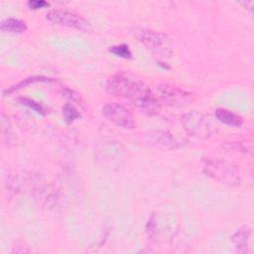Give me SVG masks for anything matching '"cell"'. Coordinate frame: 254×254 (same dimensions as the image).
Instances as JSON below:
<instances>
[{
    "instance_id": "8fae6325",
    "label": "cell",
    "mask_w": 254,
    "mask_h": 254,
    "mask_svg": "<svg viewBox=\"0 0 254 254\" xmlns=\"http://www.w3.org/2000/svg\"><path fill=\"white\" fill-rule=\"evenodd\" d=\"M0 29L5 33L22 34L27 30V24L25 21L16 18H7L0 24Z\"/></svg>"
},
{
    "instance_id": "52a82bcc",
    "label": "cell",
    "mask_w": 254,
    "mask_h": 254,
    "mask_svg": "<svg viewBox=\"0 0 254 254\" xmlns=\"http://www.w3.org/2000/svg\"><path fill=\"white\" fill-rule=\"evenodd\" d=\"M159 101L170 105H183L191 100V94L178 86L162 83L156 88V94Z\"/></svg>"
},
{
    "instance_id": "6da1fadb",
    "label": "cell",
    "mask_w": 254,
    "mask_h": 254,
    "mask_svg": "<svg viewBox=\"0 0 254 254\" xmlns=\"http://www.w3.org/2000/svg\"><path fill=\"white\" fill-rule=\"evenodd\" d=\"M108 93L130 100L138 109L149 115L160 109V101L149 86L130 73L118 72L110 76L105 84Z\"/></svg>"
},
{
    "instance_id": "9c48e42d",
    "label": "cell",
    "mask_w": 254,
    "mask_h": 254,
    "mask_svg": "<svg viewBox=\"0 0 254 254\" xmlns=\"http://www.w3.org/2000/svg\"><path fill=\"white\" fill-rule=\"evenodd\" d=\"M252 229L248 225H243L232 235V242L235 244L238 253H247L249 251V239Z\"/></svg>"
},
{
    "instance_id": "30bf717a",
    "label": "cell",
    "mask_w": 254,
    "mask_h": 254,
    "mask_svg": "<svg viewBox=\"0 0 254 254\" xmlns=\"http://www.w3.org/2000/svg\"><path fill=\"white\" fill-rule=\"evenodd\" d=\"M215 117L220 122L234 127H240L244 121L240 115L225 108H217L215 110Z\"/></svg>"
},
{
    "instance_id": "4fadbf2b",
    "label": "cell",
    "mask_w": 254,
    "mask_h": 254,
    "mask_svg": "<svg viewBox=\"0 0 254 254\" xmlns=\"http://www.w3.org/2000/svg\"><path fill=\"white\" fill-rule=\"evenodd\" d=\"M1 131H2L3 139L6 140L7 145L10 146L12 143L15 142V135L13 133L10 121L4 115V113L1 114Z\"/></svg>"
},
{
    "instance_id": "3957f363",
    "label": "cell",
    "mask_w": 254,
    "mask_h": 254,
    "mask_svg": "<svg viewBox=\"0 0 254 254\" xmlns=\"http://www.w3.org/2000/svg\"><path fill=\"white\" fill-rule=\"evenodd\" d=\"M133 35L154 56L160 59H168L172 56V42L166 34L152 29L136 28Z\"/></svg>"
},
{
    "instance_id": "7c38bea8",
    "label": "cell",
    "mask_w": 254,
    "mask_h": 254,
    "mask_svg": "<svg viewBox=\"0 0 254 254\" xmlns=\"http://www.w3.org/2000/svg\"><path fill=\"white\" fill-rule=\"evenodd\" d=\"M223 148L226 150H231L233 152L252 154L253 153V143L252 140H242L238 142L226 143Z\"/></svg>"
},
{
    "instance_id": "5bb4252c",
    "label": "cell",
    "mask_w": 254,
    "mask_h": 254,
    "mask_svg": "<svg viewBox=\"0 0 254 254\" xmlns=\"http://www.w3.org/2000/svg\"><path fill=\"white\" fill-rule=\"evenodd\" d=\"M50 78L48 77H45V76H33V77H29V78H26L20 82H18L17 84L7 88L4 90V94H10L12 92H14L15 90H18V89H21L23 87H26L27 85L31 84V83H34V82H41V81H49Z\"/></svg>"
},
{
    "instance_id": "ba28073f",
    "label": "cell",
    "mask_w": 254,
    "mask_h": 254,
    "mask_svg": "<svg viewBox=\"0 0 254 254\" xmlns=\"http://www.w3.org/2000/svg\"><path fill=\"white\" fill-rule=\"evenodd\" d=\"M149 145L160 150H176L184 145V141L169 131H150L145 134Z\"/></svg>"
},
{
    "instance_id": "7a4b0ae2",
    "label": "cell",
    "mask_w": 254,
    "mask_h": 254,
    "mask_svg": "<svg viewBox=\"0 0 254 254\" xmlns=\"http://www.w3.org/2000/svg\"><path fill=\"white\" fill-rule=\"evenodd\" d=\"M202 171L207 177L222 185L235 188L241 184L239 168L231 162L219 158H204Z\"/></svg>"
},
{
    "instance_id": "2e32d148",
    "label": "cell",
    "mask_w": 254,
    "mask_h": 254,
    "mask_svg": "<svg viewBox=\"0 0 254 254\" xmlns=\"http://www.w3.org/2000/svg\"><path fill=\"white\" fill-rule=\"evenodd\" d=\"M109 52L112 53L113 55H115L119 58H123V59H130L132 57V53H131L129 47L125 44L112 46V47H110Z\"/></svg>"
},
{
    "instance_id": "ac0fdd59",
    "label": "cell",
    "mask_w": 254,
    "mask_h": 254,
    "mask_svg": "<svg viewBox=\"0 0 254 254\" xmlns=\"http://www.w3.org/2000/svg\"><path fill=\"white\" fill-rule=\"evenodd\" d=\"M50 3L44 0H31L28 2V6L30 7V9H33V10L45 8V7H48Z\"/></svg>"
},
{
    "instance_id": "e0dca14e",
    "label": "cell",
    "mask_w": 254,
    "mask_h": 254,
    "mask_svg": "<svg viewBox=\"0 0 254 254\" xmlns=\"http://www.w3.org/2000/svg\"><path fill=\"white\" fill-rule=\"evenodd\" d=\"M19 101H20L23 105H26V106L32 108L33 110H35V111H36L37 113H39V114H45V113H46V108H45L42 104L36 102V101L33 100V99H30V98H27V97H22V98L19 99Z\"/></svg>"
},
{
    "instance_id": "277c9868",
    "label": "cell",
    "mask_w": 254,
    "mask_h": 254,
    "mask_svg": "<svg viewBox=\"0 0 254 254\" xmlns=\"http://www.w3.org/2000/svg\"><path fill=\"white\" fill-rule=\"evenodd\" d=\"M182 124L188 134L198 138H207L214 132V126L209 117L201 112L190 111L182 116Z\"/></svg>"
},
{
    "instance_id": "5b68a950",
    "label": "cell",
    "mask_w": 254,
    "mask_h": 254,
    "mask_svg": "<svg viewBox=\"0 0 254 254\" xmlns=\"http://www.w3.org/2000/svg\"><path fill=\"white\" fill-rule=\"evenodd\" d=\"M46 18L54 24L73 28L83 32H88L91 29L90 23L86 19H84L83 17L74 12H70L67 10H51L47 13Z\"/></svg>"
},
{
    "instance_id": "8992f818",
    "label": "cell",
    "mask_w": 254,
    "mask_h": 254,
    "mask_svg": "<svg viewBox=\"0 0 254 254\" xmlns=\"http://www.w3.org/2000/svg\"><path fill=\"white\" fill-rule=\"evenodd\" d=\"M102 114L110 122L124 129H133L136 126L132 112L124 105L117 102H109L102 107Z\"/></svg>"
},
{
    "instance_id": "9a60e30c",
    "label": "cell",
    "mask_w": 254,
    "mask_h": 254,
    "mask_svg": "<svg viewBox=\"0 0 254 254\" xmlns=\"http://www.w3.org/2000/svg\"><path fill=\"white\" fill-rule=\"evenodd\" d=\"M63 115L66 124H70L80 117L79 111L70 103H66L63 106Z\"/></svg>"
}]
</instances>
